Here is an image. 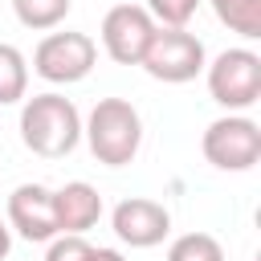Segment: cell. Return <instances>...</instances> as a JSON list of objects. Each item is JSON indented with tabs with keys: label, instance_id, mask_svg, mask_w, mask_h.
<instances>
[{
	"label": "cell",
	"instance_id": "obj_1",
	"mask_svg": "<svg viewBox=\"0 0 261 261\" xmlns=\"http://www.w3.org/2000/svg\"><path fill=\"white\" fill-rule=\"evenodd\" d=\"M20 139L41 159H61L82 139V114L61 94H37L20 106Z\"/></svg>",
	"mask_w": 261,
	"mask_h": 261
},
{
	"label": "cell",
	"instance_id": "obj_2",
	"mask_svg": "<svg viewBox=\"0 0 261 261\" xmlns=\"http://www.w3.org/2000/svg\"><path fill=\"white\" fill-rule=\"evenodd\" d=\"M90 155L106 167H126L143 143V118L126 98H98L82 126Z\"/></svg>",
	"mask_w": 261,
	"mask_h": 261
},
{
	"label": "cell",
	"instance_id": "obj_3",
	"mask_svg": "<svg viewBox=\"0 0 261 261\" xmlns=\"http://www.w3.org/2000/svg\"><path fill=\"white\" fill-rule=\"evenodd\" d=\"M155 82H167V86H179V82H192L208 61H204V41L188 29H155L143 61H139Z\"/></svg>",
	"mask_w": 261,
	"mask_h": 261
},
{
	"label": "cell",
	"instance_id": "obj_4",
	"mask_svg": "<svg viewBox=\"0 0 261 261\" xmlns=\"http://www.w3.org/2000/svg\"><path fill=\"white\" fill-rule=\"evenodd\" d=\"M208 94L224 110H249L261 98V57L253 49H224L208 65Z\"/></svg>",
	"mask_w": 261,
	"mask_h": 261
},
{
	"label": "cell",
	"instance_id": "obj_5",
	"mask_svg": "<svg viewBox=\"0 0 261 261\" xmlns=\"http://www.w3.org/2000/svg\"><path fill=\"white\" fill-rule=\"evenodd\" d=\"M204 159L220 171H249L261 159V126L245 114H224L216 122H208L204 139Z\"/></svg>",
	"mask_w": 261,
	"mask_h": 261
},
{
	"label": "cell",
	"instance_id": "obj_6",
	"mask_svg": "<svg viewBox=\"0 0 261 261\" xmlns=\"http://www.w3.org/2000/svg\"><path fill=\"white\" fill-rule=\"evenodd\" d=\"M94 61H98V45L86 33H49L33 53V69L53 86L82 82L94 69Z\"/></svg>",
	"mask_w": 261,
	"mask_h": 261
},
{
	"label": "cell",
	"instance_id": "obj_7",
	"mask_svg": "<svg viewBox=\"0 0 261 261\" xmlns=\"http://www.w3.org/2000/svg\"><path fill=\"white\" fill-rule=\"evenodd\" d=\"M155 20L143 4H114L102 16V49L110 53V61L118 65H139L151 37H155Z\"/></svg>",
	"mask_w": 261,
	"mask_h": 261
},
{
	"label": "cell",
	"instance_id": "obj_8",
	"mask_svg": "<svg viewBox=\"0 0 261 261\" xmlns=\"http://www.w3.org/2000/svg\"><path fill=\"white\" fill-rule=\"evenodd\" d=\"M110 224H114V237L130 249H151L159 245L167 232H171V216L163 204L147 200V196H130L122 200L114 212H110Z\"/></svg>",
	"mask_w": 261,
	"mask_h": 261
},
{
	"label": "cell",
	"instance_id": "obj_9",
	"mask_svg": "<svg viewBox=\"0 0 261 261\" xmlns=\"http://www.w3.org/2000/svg\"><path fill=\"white\" fill-rule=\"evenodd\" d=\"M8 228L24 241H53L57 216H53V192L41 184H20L8 196Z\"/></svg>",
	"mask_w": 261,
	"mask_h": 261
},
{
	"label": "cell",
	"instance_id": "obj_10",
	"mask_svg": "<svg viewBox=\"0 0 261 261\" xmlns=\"http://www.w3.org/2000/svg\"><path fill=\"white\" fill-rule=\"evenodd\" d=\"M53 216H57V232H86L98 224L102 216V196L98 188H90L86 179H73L65 188L53 192Z\"/></svg>",
	"mask_w": 261,
	"mask_h": 261
},
{
	"label": "cell",
	"instance_id": "obj_11",
	"mask_svg": "<svg viewBox=\"0 0 261 261\" xmlns=\"http://www.w3.org/2000/svg\"><path fill=\"white\" fill-rule=\"evenodd\" d=\"M24 90H29V61L16 45L0 41V106L20 102Z\"/></svg>",
	"mask_w": 261,
	"mask_h": 261
},
{
	"label": "cell",
	"instance_id": "obj_12",
	"mask_svg": "<svg viewBox=\"0 0 261 261\" xmlns=\"http://www.w3.org/2000/svg\"><path fill=\"white\" fill-rule=\"evenodd\" d=\"M212 12L220 24H228L245 41L261 37V0H212Z\"/></svg>",
	"mask_w": 261,
	"mask_h": 261
},
{
	"label": "cell",
	"instance_id": "obj_13",
	"mask_svg": "<svg viewBox=\"0 0 261 261\" xmlns=\"http://www.w3.org/2000/svg\"><path fill=\"white\" fill-rule=\"evenodd\" d=\"M69 8H73V0H12L16 20H20L24 29H37V33L57 29V24L69 16Z\"/></svg>",
	"mask_w": 261,
	"mask_h": 261
},
{
	"label": "cell",
	"instance_id": "obj_14",
	"mask_svg": "<svg viewBox=\"0 0 261 261\" xmlns=\"http://www.w3.org/2000/svg\"><path fill=\"white\" fill-rule=\"evenodd\" d=\"M167 261H224V249L208 232H184V237L171 241Z\"/></svg>",
	"mask_w": 261,
	"mask_h": 261
},
{
	"label": "cell",
	"instance_id": "obj_15",
	"mask_svg": "<svg viewBox=\"0 0 261 261\" xmlns=\"http://www.w3.org/2000/svg\"><path fill=\"white\" fill-rule=\"evenodd\" d=\"M94 257H98V249L82 232H57L45 253V261H94Z\"/></svg>",
	"mask_w": 261,
	"mask_h": 261
},
{
	"label": "cell",
	"instance_id": "obj_16",
	"mask_svg": "<svg viewBox=\"0 0 261 261\" xmlns=\"http://www.w3.org/2000/svg\"><path fill=\"white\" fill-rule=\"evenodd\" d=\"M196 8H200V0H147L151 20L163 24V29H184L196 16Z\"/></svg>",
	"mask_w": 261,
	"mask_h": 261
},
{
	"label": "cell",
	"instance_id": "obj_17",
	"mask_svg": "<svg viewBox=\"0 0 261 261\" xmlns=\"http://www.w3.org/2000/svg\"><path fill=\"white\" fill-rule=\"evenodd\" d=\"M8 249H12V228H8L4 220H0V261L8 257Z\"/></svg>",
	"mask_w": 261,
	"mask_h": 261
},
{
	"label": "cell",
	"instance_id": "obj_18",
	"mask_svg": "<svg viewBox=\"0 0 261 261\" xmlns=\"http://www.w3.org/2000/svg\"><path fill=\"white\" fill-rule=\"evenodd\" d=\"M94 261H126V257H122L118 249H98V257H94Z\"/></svg>",
	"mask_w": 261,
	"mask_h": 261
}]
</instances>
